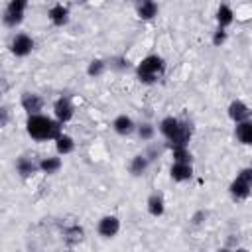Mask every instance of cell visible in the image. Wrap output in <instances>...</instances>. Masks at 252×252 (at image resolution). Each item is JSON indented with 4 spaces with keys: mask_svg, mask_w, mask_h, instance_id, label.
<instances>
[{
    "mask_svg": "<svg viewBox=\"0 0 252 252\" xmlns=\"http://www.w3.org/2000/svg\"><path fill=\"white\" fill-rule=\"evenodd\" d=\"M26 132L35 142H47V140L55 142L63 134V124H59L53 116L35 114L26 118Z\"/></svg>",
    "mask_w": 252,
    "mask_h": 252,
    "instance_id": "1",
    "label": "cell"
},
{
    "mask_svg": "<svg viewBox=\"0 0 252 252\" xmlns=\"http://www.w3.org/2000/svg\"><path fill=\"white\" fill-rule=\"evenodd\" d=\"M163 71H165V59H163L161 55H158V53L146 55V57L136 65V69H134L136 79H138L140 83H144V85H154V83H158V79L163 75Z\"/></svg>",
    "mask_w": 252,
    "mask_h": 252,
    "instance_id": "2",
    "label": "cell"
},
{
    "mask_svg": "<svg viewBox=\"0 0 252 252\" xmlns=\"http://www.w3.org/2000/svg\"><path fill=\"white\" fill-rule=\"evenodd\" d=\"M228 193L234 201H244L250 197V193H252V165L242 167L236 173V177L228 185Z\"/></svg>",
    "mask_w": 252,
    "mask_h": 252,
    "instance_id": "3",
    "label": "cell"
},
{
    "mask_svg": "<svg viewBox=\"0 0 252 252\" xmlns=\"http://www.w3.org/2000/svg\"><path fill=\"white\" fill-rule=\"evenodd\" d=\"M26 10H28V2L26 0H10L4 6V12H2V24L6 28H10V30H16L24 22Z\"/></svg>",
    "mask_w": 252,
    "mask_h": 252,
    "instance_id": "4",
    "label": "cell"
},
{
    "mask_svg": "<svg viewBox=\"0 0 252 252\" xmlns=\"http://www.w3.org/2000/svg\"><path fill=\"white\" fill-rule=\"evenodd\" d=\"M8 47H10V53H12V55H16V57H28V55L33 51L35 41H33V37H32L30 33L18 32V33L12 35Z\"/></svg>",
    "mask_w": 252,
    "mask_h": 252,
    "instance_id": "5",
    "label": "cell"
},
{
    "mask_svg": "<svg viewBox=\"0 0 252 252\" xmlns=\"http://www.w3.org/2000/svg\"><path fill=\"white\" fill-rule=\"evenodd\" d=\"M75 116V104L69 96H59L55 98L53 102V118L59 122V124H67L71 122Z\"/></svg>",
    "mask_w": 252,
    "mask_h": 252,
    "instance_id": "6",
    "label": "cell"
},
{
    "mask_svg": "<svg viewBox=\"0 0 252 252\" xmlns=\"http://www.w3.org/2000/svg\"><path fill=\"white\" fill-rule=\"evenodd\" d=\"M96 232H98V236H102L106 240L114 238L120 232V219L116 215H104V217H100L98 222H96Z\"/></svg>",
    "mask_w": 252,
    "mask_h": 252,
    "instance_id": "7",
    "label": "cell"
},
{
    "mask_svg": "<svg viewBox=\"0 0 252 252\" xmlns=\"http://www.w3.org/2000/svg\"><path fill=\"white\" fill-rule=\"evenodd\" d=\"M43 96L37 94V93H32V91H26L22 96H20V106L26 110L28 116H35V114H43Z\"/></svg>",
    "mask_w": 252,
    "mask_h": 252,
    "instance_id": "8",
    "label": "cell"
},
{
    "mask_svg": "<svg viewBox=\"0 0 252 252\" xmlns=\"http://www.w3.org/2000/svg\"><path fill=\"white\" fill-rule=\"evenodd\" d=\"M69 18H71V10L69 6L57 2V4H51L49 10H47V20L51 22V26L55 28H63L69 24Z\"/></svg>",
    "mask_w": 252,
    "mask_h": 252,
    "instance_id": "9",
    "label": "cell"
},
{
    "mask_svg": "<svg viewBox=\"0 0 252 252\" xmlns=\"http://www.w3.org/2000/svg\"><path fill=\"white\" fill-rule=\"evenodd\" d=\"M226 114H228V118H230L234 124H240V122H244V120H250L252 110H250V106H248L244 100L234 98V100H230V104H228V108H226Z\"/></svg>",
    "mask_w": 252,
    "mask_h": 252,
    "instance_id": "10",
    "label": "cell"
},
{
    "mask_svg": "<svg viewBox=\"0 0 252 252\" xmlns=\"http://www.w3.org/2000/svg\"><path fill=\"white\" fill-rule=\"evenodd\" d=\"M193 138V124L189 120H181L179 130L175 132V136L167 142L169 148H189V142Z\"/></svg>",
    "mask_w": 252,
    "mask_h": 252,
    "instance_id": "11",
    "label": "cell"
},
{
    "mask_svg": "<svg viewBox=\"0 0 252 252\" xmlns=\"http://www.w3.org/2000/svg\"><path fill=\"white\" fill-rule=\"evenodd\" d=\"M14 167H16V173H18L22 179H30V177H33V175L39 171V161H33V159L28 158V156H20V158L16 159Z\"/></svg>",
    "mask_w": 252,
    "mask_h": 252,
    "instance_id": "12",
    "label": "cell"
},
{
    "mask_svg": "<svg viewBox=\"0 0 252 252\" xmlns=\"http://www.w3.org/2000/svg\"><path fill=\"white\" fill-rule=\"evenodd\" d=\"M136 122H134V118L132 116H128V114H116L114 116V120H112V130L118 134V136H130V134H134L136 132Z\"/></svg>",
    "mask_w": 252,
    "mask_h": 252,
    "instance_id": "13",
    "label": "cell"
},
{
    "mask_svg": "<svg viewBox=\"0 0 252 252\" xmlns=\"http://www.w3.org/2000/svg\"><path fill=\"white\" fill-rule=\"evenodd\" d=\"M179 126H181V118H177V116H163L159 122H158V132L165 138V142H169L173 136H175V132L179 130Z\"/></svg>",
    "mask_w": 252,
    "mask_h": 252,
    "instance_id": "14",
    "label": "cell"
},
{
    "mask_svg": "<svg viewBox=\"0 0 252 252\" xmlns=\"http://www.w3.org/2000/svg\"><path fill=\"white\" fill-rule=\"evenodd\" d=\"M150 165H152V161H150V158L146 154H136L128 163V171H130L132 177H142V175L148 173Z\"/></svg>",
    "mask_w": 252,
    "mask_h": 252,
    "instance_id": "15",
    "label": "cell"
},
{
    "mask_svg": "<svg viewBox=\"0 0 252 252\" xmlns=\"http://www.w3.org/2000/svg\"><path fill=\"white\" fill-rule=\"evenodd\" d=\"M169 177L175 183H185L193 177V163H171Z\"/></svg>",
    "mask_w": 252,
    "mask_h": 252,
    "instance_id": "16",
    "label": "cell"
},
{
    "mask_svg": "<svg viewBox=\"0 0 252 252\" xmlns=\"http://www.w3.org/2000/svg\"><path fill=\"white\" fill-rule=\"evenodd\" d=\"M158 12H159V6H158L154 0H142V2H138V6H136V16H138L140 20H144V22L154 20V18L158 16Z\"/></svg>",
    "mask_w": 252,
    "mask_h": 252,
    "instance_id": "17",
    "label": "cell"
},
{
    "mask_svg": "<svg viewBox=\"0 0 252 252\" xmlns=\"http://www.w3.org/2000/svg\"><path fill=\"white\" fill-rule=\"evenodd\" d=\"M63 167V159L61 156H43L39 159V171L45 173V175H55L59 169Z\"/></svg>",
    "mask_w": 252,
    "mask_h": 252,
    "instance_id": "18",
    "label": "cell"
},
{
    "mask_svg": "<svg viewBox=\"0 0 252 252\" xmlns=\"http://www.w3.org/2000/svg\"><path fill=\"white\" fill-rule=\"evenodd\" d=\"M215 20H217V28H228L234 22V10L230 4H219L217 12H215Z\"/></svg>",
    "mask_w": 252,
    "mask_h": 252,
    "instance_id": "19",
    "label": "cell"
},
{
    "mask_svg": "<svg viewBox=\"0 0 252 252\" xmlns=\"http://www.w3.org/2000/svg\"><path fill=\"white\" fill-rule=\"evenodd\" d=\"M75 138L71 136V134H67V132H63L57 140H55V152H57V156H69V154H73L75 152Z\"/></svg>",
    "mask_w": 252,
    "mask_h": 252,
    "instance_id": "20",
    "label": "cell"
},
{
    "mask_svg": "<svg viewBox=\"0 0 252 252\" xmlns=\"http://www.w3.org/2000/svg\"><path fill=\"white\" fill-rule=\"evenodd\" d=\"M234 136L242 146H252V118L234 126Z\"/></svg>",
    "mask_w": 252,
    "mask_h": 252,
    "instance_id": "21",
    "label": "cell"
},
{
    "mask_svg": "<svg viewBox=\"0 0 252 252\" xmlns=\"http://www.w3.org/2000/svg\"><path fill=\"white\" fill-rule=\"evenodd\" d=\"M146 209H148V213L152 217H156V219L161 217L165 213V201H163V197L159 193H152L148 197V201H146Z\"/></svg>",
    "mask_w": 252,
    "mask_h": 252,
    "instance_id": "22",
    "label": "cell"
},
{
    "mask_svg": "<svg viewBox=\"0 0 252 252\" xmlns=\"http://www.w3.org/2000/svg\"><path fill=\"white\" fill-rule=\"evenodd\" d=\"M83 238H85V228L81 224H71L63 230V240L67 246H75V244L83 242Z\"/></svg>",
    "mask_w": 252,
    "mask_h": 252,
    "instance_id": "23",
    "label": "cell"
},
{
    "mask_svg": "<svg viewBox=\"0 0 252 252\" xmlns=\"http://www.w3.org/2000/svg\"><path fill=\"white\" fill-rule=\"evenodd\" d=\"M106 69H108V61H104V59H100V57H94V59H91V61L87 63V75H89L91 79L102 77V75L106 73Z\"/></svg>",
    "mask_w": 252,
    "mask_h": 252,
    "instance_id": "24",
    "label": "cell"
},
{
    "mask_svg": "<svg viewBox=\"0 0 252 252\" xmlns=\"http://www.w3.org/2000/svg\"><path fill=\"white\" fill-rule=\"evenodd\" d=\"M156 132H158V128H156V124H152L150 120H142V122L136 126V134H138V138H140L142 142H152V140L156 138Z\"/></svg>",
    "mask_w": 252,
    "mask_h": 252,
    "instance_id": "25",
    "label": "cell"
},
{
    "mask_svg": "<svg viewBox=\"0 0 252 252\" xmlns=\"http://www.w3.org/2000/svg\"><path fill=\"white\" fill-rule=\"evenodd\" d=\"M171 159L173 163H193L189 148H171Z\"/></svg>",
    "mask_w": 252,
    "mask_h": 252,
    "instance_id": "26",
    "label": "cell"
},
{
    "mask_svg": "<svg viewBox=\"0 0 252 252\" xmlns=\"http://www.w3.org/2000/svg\"><path fill=\"white\" fill-rule=\"evenodd\" d=\"M108 67L114 69V71H118V73H124V71L130 69V61H128L124 55H116V57H112V59L108 61Z\"/></svg>",
    "mask_w": 252,
    "mask_h": 252,
    "instance_id": "27",
    "label": "cell"
},
{
    "mask_svg": "<svg viewBox=\"0 0 252 252\" xmlns=\"http://www.w3.org/2000/svg\"><path fill=\"white\" fill-rule=\"evenodd\" d=\"M226 39H228V32H226L224 28H217V30L213 32V35H211V43H213L215 47H222V45L226 43Z\"/></svg>",
    "mask_w": 252,
    "mask_h": 252,
    "instance_id": "28",
    "label": "cell"
},
{
    "mask_svg": "<svg viewBox=\"0 0 252 252\" xmlns=\"http://www.w3.org/2000/svg\"><path fill=\"white\" fill-rule=\"evenodd\" d=\"M0 114H2V118H0V126H6V124H8V108H6V106H2Z\"/></svg>",
    "mask_w": 252,
    "mask_h": 252,
    "instance_id": "29",
    "label": "cell"
},
{
    "mask_svg": "<svg viewBox=\"0 0 252 252\" xmlns=\"http://www.w3.org/2000/svg\"><path fill=\"white\" fill-rule=\"evenodd\" d=\"M232 252H248V250H246V248H234Z\"/></svg>",
    "mask_w": 252,
    "mask_h": 252,
    "instance_id": "30",
    "label": "cell"
},
{
    "mask_svg": "<svg viewBox=\"0 0 252 252\" xmlns=\"http://www.w3.org/2000/svg\"><path fill=\"white\" fill-rule=\"evenodd\" d=\"M219 252H228V250H219Z\"/></svg>",
    "mask_w": 252,
    "mask_h": 252,
    "instance_id": "31",
    "label": "cell"
}]
</instances>
